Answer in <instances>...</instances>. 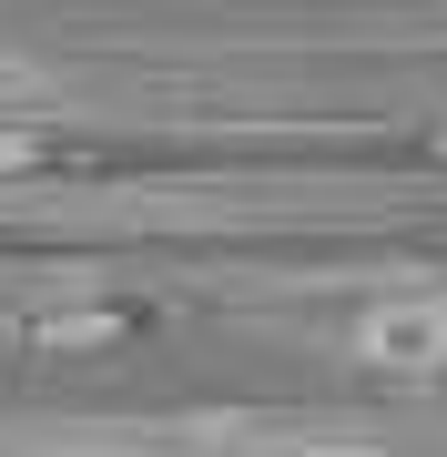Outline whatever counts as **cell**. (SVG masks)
Here are the masks:
<instances>
[{
	"instance_id": "6da1fadb",
	"label": "cell",
	"mask_w": 447,
	"mask_h": 457,
	"mask_svg": "<svg viewBox=\"0 0 447 457\" xmlns=\"http://www.w3.org/2000/svg\"><path fill=\"white\" fill-rule=\"evenodd\" d=\"M346 356L386 386H437L447 376V285H407V295H377L356 315Z\"/></svg>"
}]
</instances>
